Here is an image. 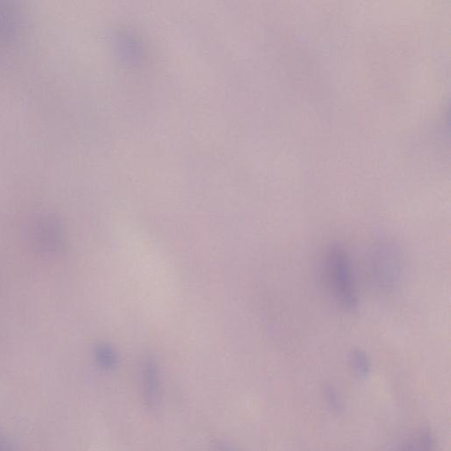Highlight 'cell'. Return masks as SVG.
<instances>
[{"label": "cell", "instance_id": "1", "mask_svg": "<svg viewBox=\"0 0 451 451\" xmlns=\"http://www.w3.org/2000/svg\"><path fill=\"white\" fill-rule=\"evenodd\" d=\"M329 287L336 299L347 310L358 308V295L349 257L340 245H332L325 260Z\"/></svg>", "mask_w": 451, "mask_h": 451}, {"label": "cell", "instance_id": "2", "mask_svg": "<svg viewBox=\"0 0 451 451\" xmlns=\"http://www.w3.org/2000/svg\"><path fill=\"white\" fill-rule=\"evenodd\" d=\"M20 26L21 15L16 6L0 1V53L15 41Z\"/></svg>", "mask_w": 451, "mask_h": 451}, {"label": "cell", "instance_id": "3", "mask_svg": "<svg viewBox=\"0 0 451 451\" xmlns=\"http://www.w3.org/2000/svg\"><path fill=\"white\" fill-rule=\"evenodd\" d=\"M143 396L149 408H157L161 401V382L157 364L151 357L147 358L142 368Z\"/></svg>", "mask_w": 451, "mask_h": 451}, {"label": "cell", "instance_id": "4", "mask_svg": "<svg viewBox=\"0 0 451 451\" xmlns=\"http://www.w3.org/2000/svg\"><path fill=\"white\" fill-rule=\"evenodd\" d=\"M396 451H435L433 435L426 430L418 432L404 441Z\"/></svg>", "mask_w": 451, "mask_h": 451}, {"label": "cell", "instance_id": "5", "mask_svg": "<svg viewBox=\"0 0 451 451\" xmlns=\"http://www.w3.org/2000/svg\"><path fill=\"white\" fill-rule=\"evenodd\" d=\"M350 363L354 373L360 378H366L369 373L368 357L362 350H354L351 354Z\"/></svg>", "mask_w": 451, "mask_h": 451}, {"label": "cell", "instance_id": "6", "mask_svg": "<svg viewBox=\"0 0 451 451\" xmlns=\"http://www.w3.org/2000/svg\"><path fill=\"white\" fill-rule=\"evenodd\" d=\"M96 360L102 368L111 369L116 365V356L114 351L107 346H101L96 349Z\"/></svg>", "mask_w": 451, "mask_h": 451}, {"label": "cell", "instance_id": "7", "mask_svg": "<svg viewBox=\"0 0 451 451\" xmlns=\"http://www.w3.org/2000/svg\"><path fill=\"white\" fill-rule=\"evenodd\" d=\"M325 400L327 401L329 408L336 413H340L344 409V404L342 402L340 394L335 389L329 386L325 389Z\"/></svg>", "mask_w": 451, "mask_h": 451}, {"label": "cell", "instance_id": "8", "mask_svg": "<svg viewBox=\"0 0 451 451\" xmlns=\"http://www.w3.org/2000/svg\"><path fill=\"white\" fill-rule=\"evenodd\" d=\"M0 451H14L12 444L1 435H0Z\"/></svg>", "mask_w": 451, "mask_h": 451}, {"label": "cell", "instance_id": "9", "mask_svg": "<svg viewBox=\"0 0 451 451\" xmlns=\"http://www.w3.org/2000/svg\"><path fill=\"white\" fill-rule=\"evenodd\" d=\"M216 451H235V450H233L232 449H230L229 446H224V444H222V446H217Z\"/></svg>", "mask_w": 451, "mask_h": 451}]
</instances>
